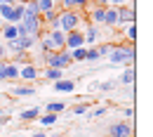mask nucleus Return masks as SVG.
Segmentation results:
<instances>
[{"label": "nucleus", "mask_w": 153, "mask_h": 137, "mask_svg": "<svg viewBox=\"0 0 153 137\" xmlns=\"http://www.w3.org/2000/svg\"><path fill=\"white\" fill-rule=\"evenodd\" d=\"M0 2H7V5H14L17 0H0Z\"/></svg>", "instance_id": "nucleus-37"}, {"label": "nucleus", "mask_w": 153, "mask_h": 137, "mask_svg": "<svg viewBox=\"0 0 153 137\" xmlns=\"http://www.w3.org/2000/svg\"><path fill=\"white\" fill-rule=\"evenodd\" d=\"M68 64H73V59H71V55H68L66 50L50 52V55H47V69H66Z\"/></svg>", "instance_id": "nucleus-4"}, {"label": "nucleus", "mask_w": 153, "mask_h": 137, "mask_svg": "<svg viewBox=\"0 0 153 137\" xmlns=\"http://www.w3.org/2000/svg\"><path fill=\"white\" fill-rule=\"evenodd\" d=\"M73 88H76L73 80H57L54 83V90L57 92H73Z\"/></svg>", "instance_id": "nucleus-14"}, {"label": "nucleus", "mask_w": 153, "mask_h": 137, "mask_svg": "<svg viewBox=\"0 0 153 137\" xmlns=\"http://www.w3.org/2000/svg\"><path fill=\"white\" fill-rule=\"evenodd\" d=\"M78 21H80V19H78L76 12H71V10H64V12L57 17V28H59V31H64V33H71V31H76Z\"/></svg>", "instance_id": "nucleus-3"}, {"label": "nucleus", "mask_w": 153, "mask_h": 137, "mask_svg": "<svg viewBox=\"0 0 153 137\" xmlns=\"http://www.w3.org/2000/svg\"><path fill=\"white\" fill-rule=\"evenodd\" d=\"M127 38H130V43H134V40H137V26H134V24H130V26H127Z\"/></svg>", "instance_id": "nucleus-24"}, {"label": "nucleus", "mask_w": 153, "mask_h": 137, "mask_svg": "<svg viewBox=\"0 0 153 137\" xmlns=\"http://www.w3.org/2000/svg\"><path fill=\"white\" fill-rule=\"evenodd\" d=\"M125 116H127V118L134 116V109H132V106H127V109H125Z\"/></svg>", "instance_id": "nucleus-31"}, {"label": "nucleus", "mask_w": 153, "mask_h": 137, "mask_svg": "<svg viewBox=\"0 0 153 137\" xmlns=\"http://www.w3.org/2000/svg\"><path fill=\"white\" fill-rule=\"evenodd\" d=\"M21 14H24V5H7L0 2V19L5 24H19Z\"/></svg>", "instance_id": "nucleus-2"}, {"label": "nucleus", "mask_w": 153, "mask_h": 137, "mask_svg": "<svg viewBox=\"0 0 153 137\" xmlns=\"http://www.w3.org/2000/svg\"><path fill=\"white\" fill-rule=\"evenodd\" d=\"M73 61H85V55H87V47H76V50H71L68 52Z\"/></svg>", "instance_id": "nucleus-17"}, {"label": "nucleus", "mask_w": 153, "mask_h": 137, "mask_svg": "<svg viewBox=\"0 0 153 137\" xmlns=\"http://www.w3.org/2000/svg\"><path fill=\"white\" fill-rule=\"evenodd\" d=\"M38 116H40V109H36V106H33V109H26V111H21V114H19L21 121H36Z\"/></svg>", "instance_id": "nucleus-15"}, {"label": "nucleus", "mask_w": 153, "mask_h": 137, "mask_svg": "<svg viewBox=\"0 0 153 137\" xmlns=\"http://www.w3.org/2000/svg\"><path fill=\"white\" fill-rule=\"evenodd\" d=\"M120 83H123V85H132L134 83V69L132 66H130V69H127V71H123V76H120Z\"/></svg>", "instance_id": "nucleus-18"}, {"label": "nucleus", "mask_w": 153, "mask_h": 137, "mask_svg": "<svg viewBox=\"0 0 153 137\" xmlns=\"http://www.w3.org/2000/svg\"><path fill=\"white\" fill-rule=\"evenodd\" d=\"M71 5H73V7H85L87 0H71Z\"/></svg>", "instance_id": "nucleus-30"}, {"label": "nucleus", "mask_w": 153, "mask_h": 137, "mask_svg": "<svg viewBox=\"0 0 153 137\" xmlns=\"http://www.w3.org/2000/svg\"><path fill=\"white\" fill-rule=\"evenodd\" d=\"M47 40H50V45H52V50H54V52H61V50H64L66 33H64V31H59V28H52V31L47 33Z\"/></svg>", "instance_id": "nucleus-5"}, {"label": "nucleus", "mask_w": 153, "mask_h": 137, "mask_svg": "<svg viewBox=\"0 0 153 137\" xmlns=\"http://www.w3.org/2000/svg\"><path fill=\"white\" fill-rule=\"evenodd\" d=\"M85 111H87V104H78V106H73V114H78V116L85 114Z\"/></svg>", "instance_id": "nucleus-28"}, {"label": "nucleus", "mask_w": 153, "mask_h": 137, "mask_svg": "<svg viewBox=\"0 0 153 137\" xmlns=\"http://www.w3.org/2000/svg\"><path fill=\"white\" fill-rule=\"evenodd\" d=\"M97 5H101V7H106V0H94Z\"/></svg>", "instance_id": "nucleus-36"}, {"label": "nucleus", "mask_w": 153, "mask_h": 137, "mask_svg": "<svg viewBox=\"0 0 153 137\" xmlns=\"http://www.w3.org/2000/svg\"><path fill=\"white\" fill-rule=\"evenodd\" d=\"M104 24L106 26H118V10L115 7H106L104 10Z\"/></svg>", "instance_id": "nucleus-10"}, {"label": "nucleus", "mask_w": 153, "mask_h": 137, "mask_svg": "<svg viewBox=\"0 0 153 137\" xmlns=\"http://www.w3.org/2000/svg\"><path fill=\"white\" fill-rule=\"evenodd\" d=\"M108 2V7H120L123 2H127V0H106Z\"/></svg>", "instance_id": "nucleus-29"}, {"label": "nucleus", "mask_w": 153, "mask_h": 137, "mask_svg": "<svg viewBox=\"0 0 153 137\" xmlns=\"http://www.w3.org/2000/svg\"><path fill=\"white\" fill-rule=\"evenodd\" d=\"M59 2H61V0H59Z\"/></svg>", "instance_id": "nucleus-39"}, {"label": "nucleus", "mask_w": 153, "mask_h": 137, "mask_svg": "<svg viewBox=\"0 0 153 137\" xmlns=\"http://www.w3.org/2000/svg\"><path fill=\"white\" fill-rule=\"evenodd\" d=\"M99 59V52L97 50H87V55H85V61H97Z\"/></svg>", "instance_id": "nucleus-25"}, {"label": "nucleus", "mask_w": 153, "mask_h": 137, "mask_svg": "<svg viewBox=\"0 0 153 137\" xmlns=\"http://www.w3.org/2000/svg\"><path fill=\"white\" fill-rule=\"evenodd\" d=\"M36 7H38V14H47L54 10V0H33Z\"/></svg>", "instance_id": "nucleus-12"}, {"label": "nucleus", "mask_w": 153, "mask_h": 137, "mask_svg": "<svg viewBox=\"0 0 153 137\" xmlns=\"http://www.w3.org/2000/svg\"><path fill=\"white\" fill-rule=\"evenodd\" d=\"M118 10V24H134V7H125V5H120V7H115Z\"/></svg>", "instance_id": "nucleus-9"}, {"label": "nucleus", "mask_w": 153, "mask_h": 137, "mask_svg": "<svg viewBox=\"0 0 153 137\" xmlns=\"http://www.w3.org/2000/svg\"><path fill=\"white\" fill-rule=\"evenodd\" d=\"M12 95H17V97H28V95H33V88H12Z\"/></svg>", "instance_id": "nucleus-20"}, {"label": "nucleus", "mask_w": 153, "mask_h": 137, "mask_svg": "<svg viewBox=\"0 0 153 137\" xmlns=\"http://www.w3.org/2000/svg\"><path fill=\"white\" fill-rule=\"evenodd\" d=\"M5 55H7V47H5V45H0V61H2V57H5Z\"/></svg>", "instance_id": "nucleus-33"}, {"label": "nucleus", "mask_w": 153, "mask_h": 137, "mask_svg": "<svg viewBox=\"0 0 153 137\" xmlns=\"http://www.w3.org/2000/svg\"><path fill=\"white\" fill-rule=\"evenodd\" d=\"M64 109H66L64 102H50V104H47V114H61Z\"/></svg>", "instance_id": "nucleus-19"}, {"label": "nucleus", "mask_w": 153, "mask_h": 137, "mask_svg": "<svg viewBox=\"0 0 153 137\" xmlns=\"http://www.w3.org/2000/svg\"><path fill=\"white\" fill-rule=\"evenodd\" d=\"M94 50L99 52V57H104V55H108V52H111V47H108V45H97Z\"/></svg>", "instance_id": "nucleus-26"}, {"label": "nucleus", "mask_w": 153, "mask_h": 137, "mask_svg": "<svg viewBox=\"0 0 153 137\" xmlns=\"http://www.w3.org/2000/svg\"><path fill=\"white\" fill-rule=\"evenodd\" d=\"M106 114V106H99V109H94L92 114H90V118H97V116H104Z\"/></svg>", "instance_id": "nucleus-27"}, {"label": "nucleus", "mask_w": 153, "mask_h": 137, "mask_svg": "<svg viewBox=\"0 0 153 137\" xmlns=\"http://www.w3.org/2000/svg\"><path fill=\"white\" fill-rule=\"evenodd\" d=\"M57 114H45V116L40 118V123H42V125H52V123H57Z\"/></svg>", "instance_id": "nucleus-23"}, {"label": "nucleus", "mask_w": 153, "mask_h": 137, "mask_svg": "<svg viewBox=\"0 0 153 137\" xmlns=\"http://www.w3.org/2000/svg\"><path fill=\"white\" fill-rule=\"evenodd\" d=\"M14 78H19V66L0 61V80H14Z\"/></svg>", "instance_id": "nucleus-6"}, {"label": "nucleus", "mask_w": 153, "mask_h": 137, "mask_svg": "<svg viewBox=\"0 0 153 137\" xmlns=\"http://www.w3.org/2000/svg\"><path fill=\"white\" fill-rule=\"evenodd\" d=\"M7 121H10V118H7V116H0V125H5Z\"/></svg>", "instance_id": "nucleus-35"}, {"label": "nucleus", "mask_w": 153, "mask_h": 137, "mask_svg": "<svg viewBox=\"0 0 153 137\" xmlns=\"http://www.w3.org/2000/svg\"><path fill=\"white\" fill-rule=\"evenodd\" d=\"M64 47H68V50H76V47H85V38H82V33H80V31H71V33H66Z\"/></svg>", "instance_id": "nucleus-7"}, {"label": "nucleus", "mask_w": 153, "mask_h": 137, "mask_svg": "<svg viewBox=\"0 0 153 137\" xmlns=\"http://www.w3.org/2000/svg\"><path fill=\"white\" fill-rule=\"evenodd\" d=\"M108 137H132V125H130V123H125V121H120V123L111 125Z\"/></svg>", "instance_id": "nucleus-8"}, {"label": "nucleus", "mask_w": 153, "mask_h": 137, "mask_svg": "<svg viewBox=\"0 0 153 137\" xmlns=\"http://www.w3.org/2000/svg\"><path fill=\"white\" fill-rule=\"evenodd\" d=\"M19 78H24V80H36L38 78V69L36 66H24V69H19Z\"/></svg>", "instance_id": "nucleus-11"}, {"label": "nucleus", "mask_w": 153, "mask_h": 137, "mask_svg": "<svg viewBox=\"0 0 153 137\" xmlns=\"http://www.w3.org/2000/svg\"><path fill=\"white\" fill-rule=\"evenodd\" d=\"M31 137H57V135H42V133H36V135H31Z\"/></svg>", "instance_id": "nucleus-34"}, {"label": "nucleus", "mask_w": 153, "mask_h": 137, "mask_svg": "<svg viewBox=\"0 0 153 137\" xmlns=\"http://www.w3.org/2000/svg\"><path fill=\"white\" fill-rule=\"evenodd\" d=\"M2 36H5V40H14L17 36H19L17 24H5V26H2Z\"/></svg>", "instance_id": "nucleus-13"}, {"label": "nucleus", "mask_w": 153, "mask_h": 137, "mask_svg": "<svg viewBox=\"0 0 153 137\" xmlns=\"http://www.w3.org/2000/svg\"><path fill=\"white\" fill-rule=\"evenodd\" d=\"M47 80H61V69H47Z\"/></svg>", "instance_id": "nucleus-22"}, {"label": "nucleus", "mask_w": 153, "mask_h": 137, "mask_svg": "<svg viewBox=\"0 0 153 137\" xmlns=\"http://www.w3.org/2000/svg\"><path fill=\"white\" fill-rule=\"evenodd\" d=\"M82 38H85L87 45H90V43H94V40H97V28H94V26H90V28H87V33H82Z\"/></svg>", "instance_id": "nucleus-21"}, {"label": "nucleus", "mask_w": 153, "mask_h": 137, "mask_svg": "<svg viewBox=\"0 0 153 137\" xmlns=\"http://www.w3.org/2000/svg\"><path fill=\"white\" fill-rule=\"evenodd\" d=\"M99 88H101V90H111V88H113V83H101Z\"/></svg>", "instance_id": "nucleus-32"}, {"label": "nucleus", "mask_w": 153, "mask_h": 137, "mask_svg": "<svg viewBox=\"0 0 153 137\" xmlns=\"http://www.w3.org/2000/svg\"><path fill=\"white\" fill-rule=\"evenodd\" d=\"M108 57H111V64H127V66H132L134 64V43L111 47Z\"/></svg>", "instance_id": "nucleus-1"}, {"label": "nucleus", "mask_w": 153, "mask_h": 137, "mask_svg": "<svg viewBox=\"0 0 153 137\" xmlns=\"http://www.w3.org/2000/svg\"><path fill=\"white\" fill-rule=\"evenodd\" d=\"M2 26H5V21H2V19H0V28H2Z\"/></svg>", "instance_id": "nucleus-38"}, {"label": "nucleus", "mask_w": 153, "mask_h": 137, "mask_svg": "<svg viewBox=\"0 0 153 137\" xmlns=\"http://www.w3.org/2000/svg\"><path fill=\"white\" fill-rule=\"evenodd\" d=\"M104 10H106V7H101V5H99L97 10L90 12V19L94 21V24H104Z\"/></svg>", "instance_id": "nucleus-16"}]
</instances>
